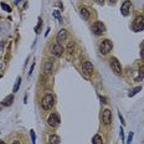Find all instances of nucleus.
I'll list each match as a JSON object with an SVG mask.
<instances>
[{"label":"nucleus","mask_w":144,"mask_h":144,"mask_svg":"<svg viewBox=\"0 0 144 144\" xmlns=\"http://www.w3.org/2000/svg\"><path fill=\"white\" fill-rule=\"evenodd\" d=\"M20 83H21V77H18V78H16V82H15V86H14V88H12V93H15V92L19 91Z\"/></svg>","instance_id":"19"},{"label":"nucleus","mask_w":144,"mask_h":144,"mask_svg":"<svg viewBox=\"0 0 144 144\" xmlns=\"http://www.w3.org/2000/svg\"><path fill=\"white\" fill-rule=\"evenodd\" d=\"M92 143L93 144H104L103 143V139H102V137L99 134H96L93 137V139H92Z\"/></svg>","instance_id":"16"},{"label":"nucleus","mask_w":144,"mask_h":144,"mask_svg":"<svg viewBox=\"0 0 144 144\" xmlns=\"http://www.w3.org/2000/svg\"><path fill=\"white\" fill-rule=\"evenodd\" d=\"M67 38V31L65 29H62V30H60L57 32V36H56V40H57V42L60 44V42H63Z\"/></svg>","instance_id":"10"},{"label":"nucleus","mask_w":144,"mask_h":144,"mask_svg":"<svg viewBox=\"0 0 144 144\" xmlns=\"http://www.w3.org/2000/svg\"><path fill=\"white\" fill-rule=\"evenodd\" d=\"M80 14H81V16H82L83 20H88V18H89V11L86 8H81L80 9Z\"/></svg>","instance_id":"15"},{"label":"nucleus","mask_w":144,"mask_h":144,"mask_svg":"<svg viewBox=\"0 0 144 144\" xmlns=\"http://www.w3.org/2000/svg\"><path fill=\"white\" fill-rule=\"evenodd\" d=\"M30 137H31V139H32V144H36V134H35V130H34V129L30 130Z\"/></svg>","instance_id":"22"},{"label":"nucleus","mask_w":144,"mask_h":144,"mask_svg":"<svg viewBox=\"0 0 144 144\" xmlns=\"http://www.w3.org/2000/svg\"><path fill=\"white\" fill-rule=\"evenodd\" d=\"M63 51H65V48L62 47V45L61 44H55L52 48H51V54L54 55V56H56V57H61L62 56V54H63Z\"/></svg>","instance_id":"7"},{"label":"nucleus","mask_w":144,"mask_h":144,"mask_svg":"<svg viewBox=\"0 0 144 144\" xmlns=\"http://www.w3.org/2000/svg\"><path fill=\"white\" fill-rule=\"evenodd\" d=\"M12 144H20V142H19V140H14V142H12Z\"/></svg>","instance_id":"31"},{"label":"nucleus","mask_w":144,"mask_h":144,"mask_svg":"<svg viewBox=\"0 0 144 144\" xmlns=\"http://www.w3.org/2000/svg\"><path fill=\"white\" fill-rule=\"evenodd\" d=\"M140 57H142V60L144 61V47L142 48V51H140Z\"/></svg>","instance_id":"29"},{"label":"nucleus","mask_w":144,"mask_h":144,"mask_svg":"<svg viewBox=\"0 0 144 144\" xmlns=\"http://www.w3.org/2000/svg\"><path fill=\"white\" fill-rule=\"evenodd\" d=\"M97 4H99V5H103L104 4V0H95Z\"/></svg>","instance_id":"28"},{"label":"nucleus","mask_w":144,"mask_h":144,"mask_svg":"<svg viewBox=\"0 0 144 144\" xmlns=\"http://www.w3.org/2000/svg\"><path fill=\"white\" fill-rule=\"evenodd\" d=\"M73 50H75V45H73V42H68L67 52H68V54H72V52H73Z\"/></svg>","instance_id":"23"},{"label":"nucleus","mask_w":144,"mask_h":144,"mask_svg":"<svg viewBox=\"0 0 144 144\" xmlns=\"http://www.w3.org/2000/svg\"><path fill=\"white\" fill-rule=\"evenodd\" d=\"M54 16H55V18H56V19H57L58 21L62 24V16H61V14H60V11H58V10H55V11H54Z\"/></svg>","instance_id":"21"},{"label":"nucleus","mask_w":144,"mask_h":144,"mask_svg":"<svg viewBox=\"0 0 144 144\" xmlns=\"http://www.w3.org/2000/svg\"><path fill=\"white\" fill-rule=\"evenodd\" d=\"M48 143L50 144H60V137L56 134H51L48 137Z\"/></svg>","instance_id":"14"},{"label":"nucleus","mask_w":144,"mask_h":144,"mask_svg":"<svg viewBox=\"0 0 144 144\" xmlns=\"http://www.w3.org/2000/svg\"><path fill=\"white\" fill-rule=\"evenodd\" d=\"M102 122L106 125H108L112 122V112H111L108 108H106V109L102 111Z\"/></svg>","instance_id":"8"},{"label":"nucleus","mask_w":144,"mask_h":144,"mask_svg":"<svg viewBox=\"0 0 144 144\" xmlns=\"http://www.w3.org/2000/svg\"><path fill=\"white\" fill-rule=\"evenodd\" d=\"M140 91H142V87H140V86L135 87V88H133V89H132V91L129 92V93H128V97H133V96H135V95H137L138 92H140Z\"/></svg>","instance_id":"17"},{"label":"nucleus","mask_w":144,"mask_h":144,"mask_svg":"<svg viewBox=\"0 0 144 144\" xmlns=\"http://www.w3.org/2000/svg\"><path fill=\"white\" fill-rule=\"evenodd\" d=\"M113 47V45H112V41H109V40H103L102 42H101V45H99V52L102 54V55H107L111 50Z\"/></svg>","instance_id":"3"},{"label":"nucleus","mask_w":144,"mask_h":144,"mask_svg":"<svg viewBox=\"0 0 144 144\" xmlns=\"http://www.w3.org/2000/svg\"><path fill=\"white\" fill-rule=\"evenodd\" d=\"M133 31L135 32H139V31H143L144 30V16H137L135 20L133 21Z\"/></svg>","instance_id":"2"},{"label":"nucleus","mask_w":144,"mask_h":144,"mask_svg":"<svg viewBox=\"0 0 144 144\" xmlns=\"http://www.w3.org/2000/svg\"><path fill=\"white\" fill-rule=\"evenodd\" d=\"M60 122H61V119H60V115L57 113H51V114L48 115L47 123L50 127H57L60 124Z\"/></svg>","instance_id":"6"},{"label":"nucleus","mask_w":144,"mask_h":144,"mask_svg":"<svg viewBox=\"0 0 144 144\" xmlns=\"http://www.w3.org/2000/svg\"><path fill=\"white\" fill-rule=\"evenodd\" d=\"M82 70H83L85 73L89 75V73L93 72V65H92L89 61H86V62H83V65H82Z\"/></svg>","instance_id":"11"},{"label":"nucleus","mask_w":144,"mask_h":144,"mask_svg":"<svg viewBox=\"0 0 144 144\" xmlns=\"http://www.w3.org/2000/svg\"><path fill=\"white\" fill-rule=\"evenodd\" d=\"M0 77H1V76H0Z\"/></svg>","instance_id":"36"},{"label":"nucleus","mask_w":144,"mask_h":144,"mask_svg":"<svg viewBox=\"0 0 144 144\" xmlns=\"http://www.w3.org/2000/svg\"><path fill=\"white\" fill-rule=\"evenodd\" d=\"M52 70H54V61L48 60V61H46V62H45V66H44V71H45V73L50 75V73L52 72Z\"/></svg>","instance_id":"13"},{"label":"nucleus","mask_w":144,"mask_h":144,"mask_svg":"<svg viewBox=\"0 0 144 144\" xmlns=\"http://www.w3.org/2000/svg\"><path fill=\"white\" fill-rule=\"evenodd\" d=\"M144 78V66H142V67L138 70V77L135 78L137 81H140V80H143Z\"/></svg>","instance_id":"18"},{"label":"nucleus","mask_w":144,"mask_h":144,"mask_svg":"<svg viewBox=\"0 0 144 144\" xmlns=\"http://www.w3.org/2000/svg\"><path fill=\"white\" fill-rule=\"evenodd\" d=\"M133 137H134V133H133V132H130V133H129V135H128V139H127V144H132Z\"/></svg>","instance_id":"24"},{"label":"nucleus","mask_w":144,"mask_h":144,"mask_svg":"<svg viewBox=\"0 0 144 144\" xmlns=\"http://www.w3.org/2000/svg\"><path fill=\"white\" fill-rule=\"evenodd\" d=\"M19 1H20V0H16V3H19Z\"/></svg>","instance_id":"35"},{"label":"nucleus","mask_w":144,"mask_h":144,"mask_svg":"<svg viewBox=\"0 0 144 144\" xmlns=\"http://www.w3.org/2000/svg\"><path fill=\"white\" fill-rule=\"evenodd\" d=\"M104 31H106V26L101 21H96L92 25V32L95 35H102V34H104Z\"/></svg>","instance_id":"4"},{"label":"nucleus","mask_w":144,"mask_h":144,"mask_svg":"<svg viewBox=\"0 0 144 144\" xmlns=\"http://www.w3.org/2000/svg\"><path fill=\"white\" fill-rule=\"evenodd\" d=\"M14 99H15V96H14V93H11V95H8V96L4 98V101L1 102L3 103V106L5 107H9L12 104V102H14Z\"/></svg>","instance_id":"12"},{"label":"nucleus","mask_w":144,"mask_h":144,"mask_svg":"<svg viewBox=\"0 0 144 144\" xmlns=\"http://www.w3.org/2000/svg\"><path fill=\"white\" fill-rule=\"evenodd\" d=\"M0 144H5V142H3V140H0Z\"/></svg>","instance_id":"33"},{"label":"nucleus","mask_w":144,"mask_h":144,"mask_svg":"<svg viewBox=\"0 0 144 144\" xmlns=\"http://www.w3.org/2000/svg\"><path fill=\"white\" fill-rule=\"evenodd\" d=\"M121 138H122V142H124V130L122 127H121Z\"/></svg>","instance_id":"25"},{"label":"nucleus","mask_w":144,"mask_h":144,"mask_svg":"<svg viewBox=\"0 0 144 144\" xmlns=\"http://www.w3.org/2000/svg\"><path fill=\"white\" fill-rule=\"evenodd\" d=\"M0 8L3 10H5L6 12H10V11H11V8H10L8 4H5V3H0Z\"/></svg>","instance_id":"20"},{"label":"nucleus","mask_w":144,"mask_h":144,"mask_svg":"<svg viewBox=\"0 0 144 144\" xmlns=\"http://www.w3.org/2000/svg\"><path fill=\"white\" fill-rule=\"evenodd\" d=\"M130 6H132V3L129 0H125L124 3L122 4V8H121V12L123 16H128L129 14V10H130Z\"/></svg>","instance_id":"9"},{"label":"nucleus","mask_w":144,"mask_h":144,"mask_svg":"<svg viewBox=\"0 0 144 144\" xmlns=\"http://www.w3.org/2000/svg\"><path fill=\"white\" fill-rule=\"evenodd\" d=\"M34 67H35V63H32V66H31V68H30L29 75H31V73H32V71H34Z\"/></svg>","instance_id":"30"},{"label":"nucleus","mask_w":144,"mask_h":144,"mask_svg":"<svg viewBox=\"0 0 144 144\" xmlns=\"http://www.w3.org/2000/svg\"><path fill=\"white\" fill-rule=\"evenodd\" d=\"M115 1H117V0H109V3H111V4H114Z\"/></svg>","instance_id":"32"},{"label":"nucleus","mask_w":144,"mask_h":144,"mask_svg":"<svg viewBox=\"0 0 144 144\" xmlns=\"http://www.w3.org/2000/svg\"><path fill=\"white\" fill-rule=\"evenodd\" d=\"M109 62H111V68H112V71L114 72L115 75H121V73H122V66H121V62H119L115 57H112Z\"/></svg>","instance_id":"5"},{"label":"nucleus","mask_w":144,"mask_h":144,"mask_svg":"<svg viewBox=\"0 0 144 144\" xmlns=\"http://www.w3.org/2000/svg\"><path fill=\"white\" fill-rule=\"evenodd\" d=\"M3 67V62H0V68Z\"/></svg>","instance_id":"34"},{"label":"nucleus","mask_w":144,"mask_h":144,"mask_svg":"<svg viewBox=\"0 0 144 144\" xmlns=\"http://www.w3.org/2000/svg\"><path fill=\"white\" fill-rule=\"evenodd\" d=\"M55 104V98L54 96L51 95V93H47L46 96L42 98V101H41V107L45 109V111H48V109H51L52 107Z\"/></svg>","instance_id":"1"},{"label":"nucleus","mask_w":144,"mask_h":144,"mask_svg":"<svg viewBox=\"0 0 144 144\" xmlns=\"http://www.w3.org/2000/svg\"><path fill=\"white\" fill-rule=\"evenodd\" d=\"M118 117H119V119H121V122H122V124H124L125 122H124V118L122 117V114H121V113H118Z\"/></svg>","instance_id":"27"},{"label":"nucleus","mask_w":144,"mask_h":144,"mask_svg":"<svg viewBox=\"0 0 144 144\" xmlns=\"http://www.w3.org/2000/svg\"><path fill=\"white\" fill-rule=\"evenodd\" d=\"M40 26H41V19H38V24H37V26L35 28V31H36V32H38V30H40Z\"/></svg>","instance_id":"26"}]
</instances>
